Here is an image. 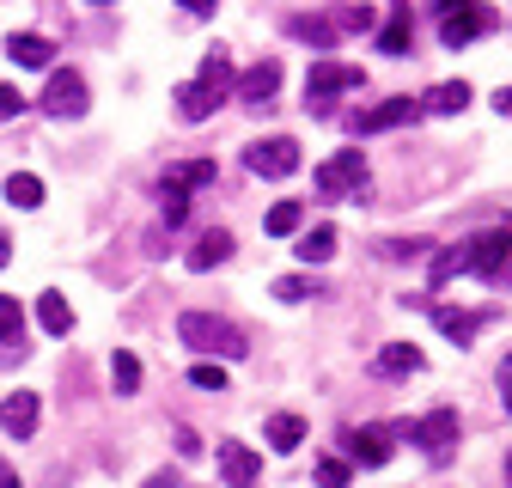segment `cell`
Instances as JSON below:
<instances>
[{"instance_id":"cell-13","label":"cell","mask_w":512,"mask_h":488,"mask_svg":"<svg viewBox=\"0 0 512 488\" xmlns=\"http://www.w3.org/2000/svg\"><path fill=\"white\" fill-rule=\"evenodd\" d=\"M220 476H226V488H250L256 482V452L244 440H220Z\"/></svg>"},{"instance_id":"cell-8","label":"cell","mask_w":512,"mask_h":488,"mask_svg":"<svg viewBox=\"0 0 512 488\" xmlns=\"http://www.w3.org/2000/svg\"><path fill=\"white\" fill-rule=\"evenodd\" d=\"M244 165H250L256 177H293V171H299V147H293L287 135H269V141H256V147L244 153Z\"/></svg>"},{"instance_id":"cell-24","label":"cell","mask_w":512,"mask_h":488,"mask_svg":"<svg viewBox=\"0 0 512 488\" xmlns=\"http://www.w3.org/2000/svg\"><path fill=\"white\" fill-rule=\"evenodd\" d=\"M263 440H269L275 452H299V440H305V421H299V415H269Z\"/></svg>"},{"instance_id":"cell-18","label":"cell","mask_w":512,"mask_h":488,"mask_svg":"<svg viewBox=\"0 0 512 488\" xmlns=\"http://www.w3.org/2000/svg\"><path fill=\"white\" fill-rule=\"evenodd\" d=\"M7 55L19 61V68H49V61H55V43L37 37V31H13V37H7Z\"/></svg>"},{"instance_id":"cell-6","label":"cell","mask_w":512,"mask_h":488,"mask_svg":"<svg viewBox=\"0 0 512 488\" xmlns=\"http://www.w3.org/2000/svg\"><path fill=\"white\" fill-rule=\"evenodd\" d=\"M409 440H415L427 458H445V452H452V440H458V409H427V415L409 427Z\"/></svg>"},{"instance_id":"cell-42","label":"cell","mask_w":512,"mask_h":488,"mask_svg":"<svg viewBox=\"0 0 512 488\" xmlns=\"http://www.w3.org/2000/svg\"><path fill=\"white\" fill-rule=\"evenodd\" d=\"M0 488H25V482H19V476L7 470V458H0Z\"/></svg>"},{"instance_id":"cell-19","label":"cell","mask_w":512,"mask_h":488,"mask_svg":"<svg viewBox=\"0 0 512 488\" xmlns=\"http://www.w3.org/2000/svg\"><path fill=\"white\" fill-rule=\"evenodd\" d=\"M220 104H226V98H214V92H208V86H196V80L177 86V116H183V122H208Z\"/></svg>"},{"instance_id":"cell-16","label":"cell","mask_w":512,"mask_h":488,"mask_svg":"<svg viewBox=\"0 0 512 488\" xmlns=\"http://www.w3.org/2000/svg\"><path fill=\"white\" fill-rule=\"evenodd\" d=\"M427 312H433V324H439L445 336H452L458 348H470V336L488 324V312H452V305H427Z\"/></svg>"},{"instance_id":"cell-27","label":"cell","mask_w":512,"mask_h":488,"mask_svg":"<svg viewBox=\"0 0 512 488\" xmlns=\"http://www.w3.org/2000/svg\"><path fill=\"white\" fill-rule=\"evenodd\" d=\"M7 202H13V208H25V214H31V208H43V177L13 171V177H7Z\"/></svg>"},{"instance_id":"cell-31","label":"cell","mask_w":512,"mask_h":488,"mask_svg":"<svg viewBox=\"0 0 512 488\" xmlns=\"http://www.w3.org/2000/svg\"><path fill=\"white\" fill-rule=\"evenodd\" d=\"M311 293H324V287L305 281V275H281V281H275V299H281V305H299V299H311Z\"/></svg>"},{"instance_id":"cell-30","label":"cell","mask_w":512,"mask_h":488,"mask_svg":"<svg viewBox=\"0 0 512 488\" xmlns=\"http://www.w3.org/2000/svg\"><path fill=\"white\" fill-rule=\"evenodd\" d=\"M19 336H25V312L13 293H0V342H19Z\"/></svg>"},{"instance_id":"cell-43","label":"cell","mask_w":512,"mask_h":488,"mask_svg":"<svg viewBox=\"0 0 512 488\" xmlns=\"http://www.w3.org/2000/svg\"><path fill=\"white\" fill-rule=\"evenodd\" d=\"M427 7H433V19H445V13H452V7H458V0H427Z\"/></svg>"},{"instance_id":"cell-38","label":"cell","mask_w":512,"mask_h":488,"mask_svg":"<svg viewBox=\"0 0 512 488\" xmlns=\"http://www.w3.org/2000/svg\"><path fill=\"white\" fill-rule=\"evenodd\" d=\"M500 403H506V415H512V354H506V366H500Z\"/></svg>"},{"instance_id":"cell-14","label":"cell","mask_w":512,"mask_h":488,"mask_svg":"<svg viewBox=\"0 0 512 488\" xmlns=\"http://www.w3.org/2000/svg\"><path fill=\"white\" fill-rule=\"evenodd\" d=\"M378 373L384 379H409V373H421V366H427V354L415 348V342H391V348H378Z\"/></svg>"},{"instance_id":"cell-32","label":"cell","mask_w":512,"mask_h":488,"mask_svg":"<svg viewBox=\"0 0 512 488\" xmlns=\"http://www.w3.org/2000/svg\"><path fill=\"white\" fill-rule=\"evenodd\" d=\"M452 275H464V244L458 251H433V287H445Z\"/></svg>"},{"instance_id":"cell-37","label":"cell","mask_w":512,"mask_h":488,"mask_svg":"<svg viewBox=\"0 0 512 488\" xmlns=\"http://www.w3.org/2000/svg\"><path fill=\"white\" fill-rule=\"evenodd\" d=\"M25 110V98H19V86H7V80H0V122H13Z\"/></svg>"},{"instance_id":"cell-15","label":"cell","mask_w":512,"mask_h":488,"mask_svg":"<svg viewBox=\"0 0 512 488\" xmlns=\"http://www.w3.org/2000/svg\"><path fill=\"white\" fill-rule=\"evenodd\" d=\"M226 257H232V232H202L196 244H189V257H183V263L196 269V275H208V269H220Z\"/></svg>"},{"instance_id":"cell-11","label":"cell","mask_w":512,"mask_h":488,"mask_svg":"<svg viewBox=\"0 0 512 488\" xmlns=\"http://www.w3.org/2000/svg\"><path fill=\"white\" fill-rule=\"evenodd\" d=\"M342 446H348V458H354V464H366V470L391 464V434H384V427H348Z\"/></svg>"},{"instance_id":"cell-26","label":"cell","mask_w":512,"mask_h":488,"mask_svg":"<svg viewBox=\"0 0 512 488\" xmlns=\"http://www.w3.org/2000/svg\"><path fill=\"white\" fill-rule=\"evenodd\" d=\"M293 251H299L305 263H330V257H336V226H311V232L293 244Z\"/></svg>"},{"instance_id":"cell-33","label":"cell","mask_w":512,"mask_h":488,"mask_svg":"<svg viewBox=\"0 0 512 488\" xmlns=\"http://www.w3.org/2000/svg\"><path fill=\"white\" fill-rule=\"evenodd\" d=\"M189 379H196L202 391H226V366L220 360H202V366H189Z\"/></svg>"},{"instance_id":"cell-35","label":"cell","mask_w":512,"mask_h":488,"mask_svg":"<svg viewBox=\"0 0 512 488\" xmlns=\"http://www.w3.org/2000/svg\"><path fill=\"white\" fill-rule=\"evenodd\" d=\"M433 238H384V257H427Z\"/></svg>"},{"instance_id":"cell-12","label":"cell","mask_w":512,"mask_h":488,"mask_svg":"<svg viewBox=\"0 0 512 488\" xmlns=\"http://www.w3.org/2000/svg\"><path fill=\"white\" fill-rule=\"evenodd\" d=\"M37 415H43L37 409V391H13L7 403H0V427H7L13 440H31L37 434Z\"/></svg>"},{"instance_id":"cell-22","label":"cell","mask_w":512,"mask_h":488,"mask_svg":"<svg viewBox=\"0 0 512 488\" xmlns=\"http://www.w3.org/2000/svg\"><path fill=\"white\" fill-rule=\"evenodd\" d=\"M37 324H43L49 336H68V330H74V305L61 299V293H43V299H37Z\"/></svg>"},{"instance_id":"cell-29","label":"cell","mask_w":512,"mask_h":488,"mask_svg":"<svg viewBox=\"0 0 512 488\" xmlns=\"http://www.w3.org/2000/svg\"><path fill=\"white\" fill-rule=\"evenodd\" d=\"M299 220H305V208H299V202H275V208H269V232H275V238H293V232H299Z\"/></svg>"},{"instance_id":"cell-5","label":"cell","mask_w":512,"mask_h":488,"mask_svg":"<svg viewBox=\"0 0 512 488\" xmlns=\"http://www.w3.org/2000/svg\"><path fill=\"white\" fill-rule=\"evenodd\" d=\"M37 104H43V116H55V122H74V116H86V110H92V98H86V80H80L74 68H55Z\"/></svg>"},{"instance_id":"cell-3","label":"cell","mask_w":512,"mask_h":488,"mask_svg":"<svg viewBox=\"0 0 512 488\" xmlns=\"http://www.w3.org/2000/svg\"><path fill=\"white\" fill-rule=\"evenodd\" d=\"M506 257H512V226H494V232H476L464 244V275H482V281H500L506 275Z\"/></svg>"},{"instance_id":"cell-25","label":"cell","mask_w":512,"mask_h":488,"mask_svg":"<svg viewBox=\"0 0 512 488\" xmlns=\"http://www.w3.org/2000/svg\"><path fill=\"white\" fill-rule=\"evenodd\" d=\"M110 385H116V397H135V391H141V360L128 354V348L110 354Z\"/></svg>"},{"instance_id":"cell-10","label":"cell","mask_w":512,"mask_h":488,"mask_svg":"<svg viewBox=\"0 0 512 488\" xmlns=\"http://www.w3.org/2000/svg\"><path fill=\"white\" fill-rule=\"evenodd\" d=\"M415 116H421V98H384V104H372V110L354 116V129L378 135V129H403V122H415Z\"/></svg>"},{"instance_id":"cell-34","label":"cell","mask_w":512,"mask_h":488,"mask_svg":"<svg viewBox=\"0 0 512 488\" xmlns=\"http://www.w3.org/2000/svg\"><path fill=\"white\" fill-rule=\"evenodd\" d=\"M372 25V7H336V19H330V31H366Z\"/></svg>"},{"instance_id":"cell-23","label":"cell","mask_w":512,"mask_h":488,"mask_svg":"<svg viewBox=\"0 0 512 488\" xmlns=\"http://www.w3.org/2000/svg\"><path fill=\"white\" fill-rule=\"evenodd\" d=\"M165 183H171V190H208V183H214V159H189V165H171L165 171Z\"/></svg>"},{"instance_id":"cell-7","label":"cell","mask_w":512,"mask_h":488,"mask_svg":"<svg viewBox=\"0 0 512 488\" xmlns=\"http://www.w3.org/2000/svg\"><path fill=\"white\" fill-rule=\"evenodd\" d=\"M232 92H238V104H250V110L275 104V92H281V61L269 55V61H256V68H244V74L232 80Z\"/></svg>"},{"instance_id":"cell-20","label":"cell","mask_w":512,"mask_h":488,"mask_svg":"<svg viewBox=\"0 0 512 488\" xmlns=\"http://www.w3.org/2000/svg\"><path fill=\"white\" fill-rule=\"evenodd\" d=\"M464 104H470V86H464V80H445V86H433V92L421 98L427 116H458Z\"/></svg>"},{"instance_id":"cell-40","label":"cell","mask_w":512,"mask_h":488,"mask_svg":"<svg viewBox=\"0 0 512 488\" xmlns=\"http://www.w3.org/2000/svg\"><path fill=\"white\" fill-rule=\"evenodd\" d=\"M177 7H183V13H196V19H208V13L220 7V0H177Z\"/></svg>"},{"instance_id":"cell-9","label":"cell","mask_w":512,"mask_h":488,"mask_svg":"<svg viewBox=\"0 0 512 488\" xmlns=\"http://www.w3.org/2000/svg\"><path fill=\"white\" fill-rule=\"evenodd\" d=\"M360 86H366V74L342 68V61H311V74H305V98H317V104L330 92H360Z\"/></svg>"},{"instance_id":"cell-1","label":"cell","mask_w":512,"mask_h":488,"mask_svg":"<svg viewBox=\"0 0 512 488\" xmlns=\"http://www.w3.org/2000/svg\"><path fill=\"white\" fill-rule=\"evenodd\" d=\"M177 336L196 348V354H214V360H244V354H250L244 330L226 324V318H214V312H183V318H177Z\"/></svg>"},{"instance_id":"cell-46","label":"cell","mask_w":512,"mask_h":488,"mask_svg":"<svg viewBox=\"0 0 512 488\" xmlns=\"http://www.w3.org/2000/svg\"><path fill=\"white\" fill-rule=\"evenodd\" d=\"M506 488H512V452H506Z\"/></svg>"},{"instance_id":"cell-36","label":"cell","mask_w":512,"mask_h":488,"mask_svg":"<svg viewBox=\"0 0 512 488\" xmlns=\"http://www.w3.org/2000/svg\"><path fill=\"white\" fill-rule=\"evenodd\" d=\"M317 488H348V464L342 458H324V464H317Z\"/></svg>"},{"instance_id":"cell-47","label":"cell","mask_w":512,"mask_h":488,"mask_svg":"<svg viewBox=\"0 0 512 488\" xmlns=\"http://www.w3.org/2000/svg\"><path fill=\"white\" fill-rule=\"evenodd\" d=\"M92 7H110V0H92Z\"/></svg>"},{"instance_id":"cell-45","label":"cell","mask_w":512,"mask_h":488,"mask_svg":"<svg viewBox=\"0 0 512 488\" xmlns=\"http://www.w3.org/2000/svg\"><path fill=\"white\" fill-rule=\"evenodd\" d=\"M147 488H177V476H153V482H147Z\"/></svg>"},{"instance_id":"cell-39","label":"cell","mask_w":512,"mask_h":488,"mask_svg":"<svg viewBox=\"0 0 512 488\" xmlns=\"http://www.w3.org/2000/svg\"><path fill=\"white\" fill-rule=\"evenodd\" d=\"M177 452H183V458H196V452H202V440L189 434V427H177Z\"/></svg>"},{"instance_id":"cell-28","label":"cell","mask_w":512,"mask_h":488,"mask_svg":"<svg viewBox=\"0 0 512 488\" xmlns=\"http://www.w3.org/2000/svg\"><path fill=\"white\" fill-rule=\"evenodd\" d=\"M287 31H293L299 43H317V49H330V43H336V31H330V19H311V13H305V19H293Z\"/></svg>"},{"instance_id":"cell-21","label":"cell","mask_w":512,"mask_h":488,"mask_svg":"<svg viewBox=\"0 0 512 488\" xmlns=\"http://www.w3.org/2000/svg\"><path fill=\"white\" fill-rule=\"evenodd\" d=\"M232 80H238V68H232V55H226V49H214V55L202 61V74H196V86H208L214 98H226Z\"/></svg>"},{"instance_id":"cell-2","label":"cell","mask_w":512,"mask_h":488,"mask_svg":"<svg viewBox=\"0 0 512 488\" xmlns=\"http://www.w3.org/2000/svg\"><path fill=\"white\" fill-rule=\"evenodd\" d=\"M366 190V153L360 147H342L336 159L317 165V196H330V202H348Z\"/></svg>"},{"instance_id":"cell-17","label":"cell","mask_w":512,"mask_h":488,"mask_svg":"<svg viewBox=\"0 0 512 488\" xmlns=\"http://www.w3.org/2000/svg\"><path fill=\"white\" fill-rule=\"evenodd\" d=\"M409 37H415V13H409V0H397L391 19H384V31H378V49L384 55H409Z\"/></svg>"},{"instance_id":"cell-4","label":"cell","mask_w":512,"mask_h":488,"mask_svg":"<svg viewBox=\"0 0 512 488\" xmlns=\"http://www.w3.org/2000/svg\"><path fill=\"white\" fill-rule=\"evenodd\" d=\"M494 25H500V19H494V7H482V0H458V7L439 19V43H445V49H464V43L488 37Z\"/></svg>"},{"instance_id":"cell-41","label":"cell","mask_w":512,"mask_h":488,"mask_svg":"<svg viewBox=\"0 0 512 488\" xmlns=\"http://www.w3.org/2000/svg\"><path fill=\"white\" fill-rule=\"evenodd\" d=\"M494 110H500V116H512V86H500V92H494Z\"/></svg>"},{"instance_id":"cell-44","label":"cell","mask_w":512,"mask_h":488,"mask_svg":"<svg viewBox=\"0 0 512 488\" xmlns=\"http://www.w3.org/2000/svg\"><path fill=\"white\" fill-rule=\"evenodd\" d=\"M7 263H13V244H7V238H0V269H7Z\"/></svg>"}]
</instances>
